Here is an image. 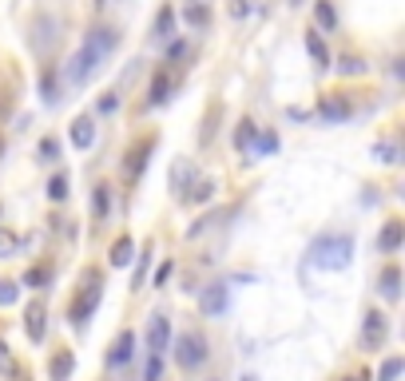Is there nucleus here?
Listing matches in <instances>:
<instances>
[{
    "mask_svg": "<svg viewBox=\"0 0 405 381\" xmlns=\"http://www.w3.org/2000/svg\"><path fill=\"white\" fill-rule=\"evenodd\" d=\"M115 44H120V32H112V28L88 32V36H84V44H80V52L68 60V80L72 84H88L91 76L100 72V64L112 56Z\"/></svg>",
    "mask_w": 405,
    "mask_h": 381,
    "instance_id": "nucleus-1",
    "label": "nucleus"
},
{
    "mask_svg": "<svg viewBox=\"0 0 405 381\" xmlns=\"http://www.w3.org/2000/svg\"><path fill=\"white\" fill-rule=\"evenodd\" d=\"M306 258L314 262L318 271H346L354 258V239L350 234H318L306 246Z\"/></svg>",
    "mask_w": 405,
    "mask_h": 381,
    "instance_id": "nucleus-2",
    "label": "nucleus"
},
{
    "mask_svg": "<svg viewBox=\"0 0 405 381\" xmlns=\"http://www.w3.org/2000/svg\"><path fill=\"white\" fill-rule=\"evenodd\" d=\"M100 294H103V282H100V274L91 271L88 278H84V290L76 294V302H72V310H68V318H72V326H76V330H84V322L96 314V306H100Z\"/></svg>",
    "mask_w": 405,
    "mask_h": 381,
    "instance_id": "nucleus-3",
    "label": "nucleus"
},
{
    "mask_svg": "<svg viewBox=\"0 0 405 381\" xmlns=\"http://www.w3.org/2000/svg\"><path fill=\"white\" fill-rule=\"evenodd\" d=\"M155 151V135H143V140H135L132 147H127V155H123L120 171H123V183H139L143 167H147V159H152Z\"/></svg>",
    "mask_w": 405,
    "mask_h": 381,
    "instance_id": "nucleus-4",
    "label": "nucleus"
},
{
    "mask_svg": "<svg viewBox=\"0 0 405 381\" xmlns=\"http://www.w3.org/2000/svg\"><path fill=\"white\" fill-rule=\"evenodd\" d=\"M175 358H179L183 370H199L202 361H207V341H202V334H179Z\"/></svg>",
    "mask_w": 405,
    "mask_h": 381,
    "instance_id": "nucleus-5",
    "label": "nucleus"
},
{
    "mask_svg": "<svg viewBox=\"0 0 405 381\" xmlns=\"http://www.w3.org/2000/svg\"><path fill=\"white\" fill-rule=\"evenodd\" d=\"M227 306H231V286H227V282H215V286H207V290L199 294V310L207 314V318H223Z\"/></svg>",
    "mask_w": 405,
    "mask_h": 381,
    "instance_id": "nucleus-6",
    "label": "nucleus"
},
{
    "mask_svg": "<svg viewBox=\"0 0 405 381\" xmlns=\"http://www.w3.org/2000/svg\"><path fill=\"white\" fill-rule=\"evenodd\" d=\"M167 346H171V322H167V314H152L147 318V350L155 358H163Z\"/></svg>",
    "mask_w": 405,
    "mask_h": 381,
    "instance_id": "nucleus-7",
    "label": "nucleus"
},
{
    "mask_svg": "<svg viewBox=\"0 0 405 381\" xmlns=\"http://www.w3.org/2000/svg\"><path fill=\"white\" fill-rule=\"evenodd\" d=\"M385 334H389V322H385V314L370 310V314H365V326H362V346H365V350H382Z\"/></svg>",
    "mask_w": 405,
    "mask_h": 381,
    "instance_id": "nucleus-8",
    "label": "nucleus"
},
{
    "mask_svg": "<svg viewBox=\"0 0 405 381\" xmlns=\"http://www.w3.org/2000/svg\"><path fill=\"white\" fill-rule=\"evenodd\" d=\"M171 88H175L171 72H155V76H152V88H147V108H159V103H167V100H171Z\"/></svg>",
    "mask_w": 405,
    "mask_h": 381,
    "instance_id": "nucleus-9",
    "label": "nucleus"
},
{
    "mask_svg": "<svg viewBox=\"0 0 405 381\" xmlns=\"http://www.w3.org/2000/svg\"><path fill=\"white\" fill-rule=\"evenodd\" d=\"M72 143L80 151H88L91 143H96V120H91V115H76V123H72Z\"/></svg>",
    "mask_w": 405,
    "mask_h": 381,
    "instance_id": "nucleus-10",
    "label": "nucleus"
},
{
    "mask_svg": "<svg viewBox=\"0 0 405 381\" xmlns=\"http://www.w3.org/2000/svg\"><path fill=\"white\" fill-rule=\"evenodd\" d=\"M24 330L32 341H44V302H28L24 306Z\"/></svg>",
    "mask_w": 405,
    "mask_h": 381,
    "instance_id": "nucleus-11",
    "label": "nucleus"
},
{
    "mask_svg": "<svg viewBox=\"0 0 405 381\" xmlns=\"http://www.w3.org/2000/svg\"><path fill=\"white\" fill-rule=\"evenodd\" d=\"M132 350H135V334L123 330L120 338L112 341V353H108V365H127L132 361Z\"/></svg>",
    "mask_w": 405,
    "mask_h": 381,
    "instance_id": "nucleus-12",
    "label": "nucleus"
},
{
    "mask_svg": "<svg viewBox=\"0 0 405 381\" xmlns=\"http://www.w3.org/2000/svg\"><path fill=\"white\" fill-rule=\"evenodd\" d=\"M405 242V222H385V231L377 234V251H385V254H394L397 246Z\"/></svg>",
    "mask_w": 405,
    "mask_h": 381,
    "instance_id": "nucleus-13",
    "label": "nucleus"
},
{
    "mask_svg": "<svg viewBox=\"0 0 405 381\" xmlns=\"http://www.w3.org/2000/svg\"><path fill=\"white\" fill-rule=\"evenodd\" d=\"M318 111H322V120H330V123H342V120H350V103H346L342 96H322Z\"/></svg>",
    "mask_w": 405,
    "mask_h": 381,
    "instance_id": "nucleus-14",
    "label": "nucleus"
},
{
    "mask_svg": "<svg viewBox=\"0 0 405 381\" xmlns=\"http://www.w3.org/2000/svg\"><path fill=\"white\" fill-rule=\"evenodd\" d=\"M377 290H382V298L397 302L401 298V271H397V266H385L382 278H377Z\"/></svg>",
    "mask_w": 405,
    "mask_h": 381,
    "instance_id": "nucleus-15",
    "label": "nucleus"
},
{
    "mask_svg": "<svg viewBox=\"0 0 405 381\" xmlns=\"http://www.w3.org/2000/svg\"><path fill=\"white\" fill-rule=\"evenodd\" d=\"M132 258H135V242L127 239V234H120V239L112 242V254H108V262H112V266H132Z\"/></svg>",
    "mask_w": 405,
    "mask_h": 381,
    "instance_id": "nucleus-16",
    "label": "nucleus"
},
{
    "mask_svg": "<svg viewBox=\"0 0 405 381\" xmlns=\"http://www.w3.org/2000/svg\"><path fill=\"white\" fill-rule=\"evenodd\" d=\"M183 24H191V28H207V24H211V8H207L202 0L183 4Z\"/></svg>",
    "mask_w": 405,
    "mask_h": 381,
    "instance_id": "nucleus-17",
    "label": "nucleus"
},
{
    "mask_svg": "<svg viewBox=\"0 0 405 381\" xmlns=\"http://www.w3.org/2000/svg\"><path fill=\"white\" fill-rule=\"evenodd\" d=\"M52 377L56 381H68L72 377V370H76V358H72V350H56V358H52Z\"/></svg>",
    "mask_w": 405,
    "mask_h": 381,
    "instance_id": "nucleus-18",
    "label": "nucleus"
},
{
    "mask_svg": "<svg viewBox=\"0 0 405 381\" xmlns=\"http://www.w3.org/2000/svg\"><path fill=\"white\" fill-rule=\"evenodd\" d=\"M171 32H175V8H159L152 36H155V40H171Z\"/></svg>",
    "mask_w": 405,
    "mask_h": 381,
    "instance_id": "nucleus-19",
    "label": "nucleus"
},
{
    "mask_svg": "<svg viewBox=\"0 0 405 381\" xmlns=\"http://www.w3.org/2000/svg\"><path fill=\"white\" fill-rule=\"evenodd\" d=\"M254 140H258V127H254L251 120H243V123H239V131H234V147H239V151H251Z\"/></svg>",
    "mask_w": 405,
    "mask_h": 381,
    "instance_id": "nucleus-20",
    "label": "nucleus"
},
{
    "mask_svg": "<svg viewBox=\"0 0 405 381\" xmlns=\"http://www.w3.org/2000/svg\"><path fill=\"white\" fill-rule=\"evenodd\" d=\"M314 16H318V24H322L326 32L338 28V12H334V4H330V0H318V4H314Z\"/></svg>",
    "mask_w": 405,
    "mask_h": 381,
    "instance_id": "nucleus-21",
    "label": "nucleus"
},
{
    "mask_svg": "<svg viewBox=\"0 0 405 381\" xmlns=\"http://www.w3.org/2000/svg\"><path fill=\"white\" fill-rule=\"evenodd\" d=\"M306 52H310V56H314V60L322 64V68L330 64V52H326V40L318 36V32H306Z\"/></svg>",
    "mask_w": 405,
    "mask_h": 381,
    "instance_id": "nucleus-22",
    "label": "nucleus"
},
{
    "mask_svg": "<svg viewBox=\"0 0 405 381\" xmlns=\"http://www.w3.org/2000/svg\"><path fill=\"white\" fill-rule=\"evenodd\" d=\"M48 199L52 203L68 199V175H52V179H48Z\"/></svg>",
    "mask_w": 405,
    "mask_h": 381,
    "instance_id": "nucleus-23",
    "label": "nucleus"
},
{
    "mask_svg": "<svg viewBox=\"0 0 405 381\" xmlns=\"http://www.w3.org/2000/svg\"><path fill=\"white\" fill-rule=\"evenodd\" d=\"M12 254H21V239L0 227V258H12Z\"/></svg>",
    "mask_w": 405,
    "mask_h": 381,
    "instance_id": "nucleus-24",
    "label": "nucleus"
},
{
    "mask_svg": "<svg viewBox=\"0 0 405 381\" xmlns=\"http://www.w3.org/2000/svg\"><path fill=\"white\" fill-rule=\"evenodd\" d=\"M40 159H44V163H56V159H60V140H56V135H44V140H40Z\"/></svg>",
    "mask_w": 405,
    "mask_h": 381,
    "instance_id": "nucleus-25",
    "label": "nucleus"
},
{
    "mask_svg": "<svg viewBox=\"0 0 405 381\" xmlns=\"http://www.w3.org/2000/svg\"><path fill=\"white\" fill-rule=\"evenodd\" d=\"M374 159L377 163H397L401 151H397V143H374Z\"/></svg>",
    "mask_w": 405,
    "mask_h": 381,
    "instance_id": "nucleus-26",
    "label": "nucleus"
},
{
    "mask_svg": "<svg viewBox=\"0 0 405 381\" xmlns=\"http://www.w3.org/2000/svg\"><path fill=\"white\" fill-rule=\"evenodd\" d=\"M91 215H96V219H108V187L91 190Z\"/></svg>",
    "mask_w": 405,
    "mask_h": 381,
    "instance_id": "nucleus-27",
    "label": "nucleus"
},
{
    "mask_svg": "<svg viewBox=\"0 0 405 381\" xmlns=\"http://www.w3.org/2000/svg\"><path fill=\"white\" fill-rule=\"evenodd\" d=\"M211 195H215V183H211V179H199V183L191 187V195H187V203H207Z\"/></svg>",
    "mask_w": 405,
    "mask_h": 381,
    "instance_id": "nucleus-28",
    "label": "nucleus"
},
{
    "mask_svg": "<svg viewBox=\"0 0 405 381\" xmlns=\"http://www.w3.org/2000/svg\"><path fill=\"white\" fill-rule=\"evenodd\" d=\"M401 370H405V361L401 358H389L382 365V373H377V381H397V377H401Z\"/></svg>",
    "mask_w": 405,
    "mask_h": 381,
    "instance_id": "nucleus-29",
    "label": "nucleus"
},
{
    "mask_svg": "<svg viewBox=\"0 0 405 381\" xmlns=\"http://www.w3.org/2000/svg\"><path fill=\"white\" fill-rule=\"evenodd\" d=\"M0 373H4V377H16V358H12V350L4 341H0Z\"/></svg>",
    "mask_w": 405,
    "mask_h": 381,
    "instance_id": "nucleus-30",
    "label": "nucleus"
},
{
    "mask_svg": "<svg viewBox=\"0 0 405 381\" xmlns=\"http://www.w3.org/2000/svg\"><path fill=\"white\" fill-rule=\"evenodd\" d=\"M52 274H48V266H32L28 274H24V286H36V290H40L44 282H48Z\"/></svg>",
    "mask_w": 405,
    "mask_h": 381,
    "instance_id": "nucleus-31",
    "label": "nucleus"
},
{
    "mask_svg": "<svg viewBox=\"0 0 405 381\" xmlns=\"http://www.w3.org/2000/svg\"><path fill=\"white\" fill-rule=\"evenodd\" d=\"M254 8H258L254 0H234V4H231V16H234V21H246V16H254Z\"/></svg>",
    "mask_w": 405,
    "mask_h": 381,
    "instance_id": "nucleus-32",
    "label": "nucleus"
},
{
    "mask_svg": "<svg viewBox=\"0 0 405 381\" xmlns=\"http://www.w3.org/2000/svg\"><path fill=\"white\" fill-rule=\"evenodd\" d=\"M143 377H147V381H159V377H163V358H155V353H152V358H147V373H143Z\"/></svg>",
    "mask_w": 405,
    "mask_h": 381,
    "instance_id": "nucleus-33",
    "label": "nucleus"
},
{
    "mask_svg": "<svg viewBox=\"0 0 405 381\" xmlns=\"http://www.w3.org/2000/svg\"><path fill=\"white\" fill-rule=\"evenodd\" d=\"M60 100V88L52 84V72H44V103H56Z\"/></svg>",
    "mask_w": 405,
    "mask_h": 381,
    "instance_id": "nucleus-34",
    "label": "nucleus"
},
{
    "mask_svg": "<svg viewBox=\"0 0 405 381\" xmlns=\"http://www.w3.org/2000/svg\"><path fill=\"white\" fill-rule=\"evenodd\" d=\"M258 143V155H270V151H278V135H270V131H266L263 140H254Z\"/></svg>",
    "mask_w": 405,
    "mask_h": 381,
    "instance_id": "nucleus-35",
    "label": "nucleus"
},
{
    "mask_svg": "<svg viewBox=\"0 0 405 381\" xmlns=\"http://www.w3.org/2000/svg\"><path fill=\"white\" fill-rule=\"evenodd\" d=\"M16 302V286L12 282H0V306H12Z\"/></svg>",
    "mask_w": 405,
    "mask_h": 381,
    "instance_id": "nucleus-36",
    "label": "nucleus"
},
{
    "mask_svg": "<svg viewBox=\"0 0 405 381\" xmlns=\"http://www.w3.org/2000/svg\"><path fill=\"white\" fill-rule=\"evenodd\" d=\"M342 72H350V76H362V72H365V64L358 60V56H346V60H342Z\"/></svg>",
    "mask_w": 405,
    "mask_h": 381,
    "instance_id": "nucleus-37",
    "label": "nucleus"
},
{
    "mask_svg": "<svg viewBox=\"0 0 405 381\" xmlns=\"http://www.w3.org/2000/svg\"><path fill=\"white\" fill-rule=\"evenodd\" d=\"M187 56V44L183 40H171V48H167V60H183Z\"/></svg>",
    "mask_w": 405,
    "mask_h": 381,
    "instance_id": "nucleus-38",
    "label": "nucleus"
},
{
    "mask_svg": "<svg viewBox=\"0 0 405 381\" xmlns=\"http://www.w3.org/2000/svg\"><path fill=\"white\" fill-rule=\"evenodd\" d=\"M115 108H120V100H115V91H108L100 100V111H115Z\"/></svg>",
    "mask_w": 405,
    "mask_h": 381,
    "instance_id": "nucleus-39",
    "label": "nucleus"
},
{
    "mask_svg": "<svg viewBox=\"0 0 405 381\" xmlns=\"http://www.w3.org/2000/svg\"><path fill=\"white\" fill-rule=\"evenodd\" d=\"M167 278H171V262H163L159 271H155V286H163Z\"/></svg>",
    "mask_w": 405,
    "mask_h": 381,
    "instance_id": "nucleus-40",
    "label": "nucleus"
},
{
    "mask_svg": "<svg viewBox=\"0 0 405 381\" xmlns=\"http://www.w3.org/2000/svg\"><path fill=\"white\" fill-rule=\"evenodd\" d=\"M103 4H108V0H96V8H103Z\"/></svg>",
    "mask_w": 405,
    "mask_h": 381,
    "instance_id": "nucleus-41",
    "label": "nucleus"
},
{
    "mask_svg": "<svg viewBox=\"0 0 405 381\" xmlns=\"http://www.w3.org/2000/svg\"><path fill=\"white\" fill-rule=\"evenodd\" d=\"M286 4H302V0H286Z\"/></svg>",
    "mask_w": 405,
    "mask_h": 381,
    "instance_id": "nucleus-42",
    "label": "nucleus"
},
{
    "mask_svg": "<svg viewBox=\"0 0 405 381\" xmlns=\"http://www.w3.org/2000/svg\"><path fill=\"white\" fill-rule=\"evenodd\" d=\"M243 381H254V377H243Z\"/></svg>",
    "mask_w": 405,
    "mask_h": 381,
    "instance_id": "nucleus-43",
    "label": "nucleus"
},
{
    "mask_svg": "<svg viewBox=\"0 0 405 381\" xmlns=\"http://www.w3.org/2000/svg\"><path fill=\"white\" fill-rule=\"evenodd\" d=\"M24 381H28V377H24Z\"/></svg>",
    "mask_w": 405,
    "mask_h": 381,
    "instance_id": "nucleus-44",
    "label": "nucleus"
}]
</instances>
